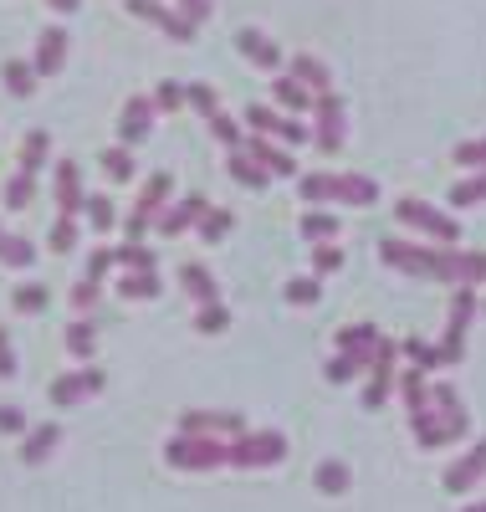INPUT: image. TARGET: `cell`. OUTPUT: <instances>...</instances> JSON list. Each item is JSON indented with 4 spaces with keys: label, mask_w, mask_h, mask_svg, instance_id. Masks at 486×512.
<instances>
[{
    "label": "cell",
    "mask_w": 486,
    "mask_h": 512,
    "mask_svg": "<svg viewBox=\"0 0 486 512\" xmlns=\"http://www.w3.org/2000/svg\"><path fill=\"white\" fill-rule=\"evenodd\" d=\"M379 256H384V267L405 272V277H430V282H451V287L461 282V251L456 246H415L400 236H384Z\"/></svg>",
    "instance_id": "6da1fadb"
},
{
    "label": "cell",
    "mask_w": 486,
    "mask_h": 512,
    "mask_svg": "<svg viewBox=\"0 0 486 512\" xmlns=\"http://www.w3.org/2000/svg\"><path fill=\"white\" fill-rule=\"evenodd\" d=\"M164 461L174 466V472H215V466H226L231 461V441H220V436H174L164 446Z\"/></svg>",
    "instance_id": "7a4b0ae2"
},
{
    "label": "cell",
    "mask_w": 486,
    "mask_h": 512,
    "mask_svg": "<svg viewBox=\"0 0 486 512\" xmlns=\"http://www.w3.org/2000/svg\"><path fill=\"white\" fill-rule=\"evenodd\" d=\"M481 313V297H476V287L471 282H456V292H451V313H446V333H440V364H461L466 359V328H471V318Z\"/></svg>",
    "instance_id": "3957f363"
},
{
    "label": "cell",
    "mask_w": 486,
    "mask_h": 512,
    "mask_svg": "<svg viewBox=\"0 0 486 512\" xmlns=\"http://www.w3.org/2000/svg\"><path fill=\"white\" fill-rule=\"evenodd\" d=\"M287 456V436L282 431H241L231 441V461L226 466H241V472H261V466H277Z\"/></svg>",
    "instance_id": "277c9868"
},
{
    "label": "cell",
    "mask_w": 486,
    "mask_h": 512,
    "mask_svg": "<svg viewBox=\"0 0 486 512\" xmlns=\"http://www.w3.org/2000/svg\"><path fill=\"white\" fill-rule=\"evenodd\" d=\"M394 221H405L410 231H420V236H430V241H440V246H456L461 241V221H451L446 210H435V205H425V200H400L394 205Z\"/></svg>",
    "instance_id": "5b68a950"
},
{
    "label": "cell",
    "mask_w": 486,
    "mask_h": 512,
    "mask_svg": "<svg viewBox=\"0 0 486 512\" xmlns=\"http://www.w3.org/2000/svg\"><path fill=\"white\" fill-rule=\"evenodd\" d=\"M251 134H267V139H277V144H287V149H297V144H307L313 134L297 123V113H277V108H267V103H246V118H241Z\"/></svg>",
    "instance_id": "8992f818"
},
{
    "label": "cell",
    "mask_w": 486,
    "mask_h": 512,
    "mask_svg": "<svg viewBox=\"0 0 486 512\" xmlns=\"http://www.w3.org/2000/svg\"><path fill=\"white\" fill-rule=\"evenodd\" d=\"M103 369H93V364H82V369H72V374H57L52 379V405H62V410H72V405H82V400H93V395H103Z\"/></svg>",
    "instance_id": "52a82bcc"
},
{
    "label": "cell",
    "mask_w": 486,
    "mask_h": 512,
    "mask_svg": "<svg viewBox=\"0 0 486 512\" xmlns=\"http://www.w3.org/2000/svg\"><path fill=\"white\" fill-rule=\"evenodd\" d=\"M394 359H400V344H389V338H379V349H374V359H369V384H364V410H379L384 400H389V390H394Z\"/></svg>",
    "instance_id": "ba28073f"
},
{
    "label": "cell",
    "mask_w": 486,
    "mask_h": 512,
    "mask_svg": "<svg viewBox=\"0 0 486 512\" xmlns=\"http://www.w3.org/2000/svg\"><path fill=\"white\" fill-rule=\"evenodd\" d=\"M313 113H318V123H313V144H318L323 154H338V149H343V134H348V128H343V98L328 88V93L313 98Z\"/></svg>",
    "instance_id": "9c48e42d"
},
{
    "label": "cell",
    "mask_w": 486,
    "mask_h": 512,
    "mask_svg": "<svg viewBox=\"0 0 486 512\" xmlns=\"http://www.w3.org/2000/svg\"><path fill=\"white\" fill-rule=\"evenodd\" d=\"M180 431L185 436H226V441H236L246 431V415H236V410H185Z\"/></svg>",
    "instance_id": "30bf717a"
},
{
    "label": "cell",
    "mask_w": 486,
    "mask_h": 512,
    "mask_svg": "<svg viewBox=\"0 0 486 512\" xmlns=\"http://www.w3.org/2000/svg\"><path fill=\"white\" fill-rule=\"evenodd\" d=\"M236 52H241L256 72H272V77H277L282 62H287V57L277 52V41H272L267 31H256V26H241V31H236Z\"/></svg>",
    "instance_id": "8fae6325"
},
{
    "label": "cell",
    "mask_w": 486,
    "mask_h": 512,
    "mask_svg": "<svg viewBox=\"0 0 486 512\" xmlns=\"http://www.w3.org/2000/svg\"><path fill=\"white\" fill-rule=\"evenodd\" d=\"M246 154L267 169L272 180H297V154L287 149V144H277V139H267V134H256V139H246Z\"/></svg>",
    "instance_id": "7c38bea8"
},
{
    "label": "cell",
    "mask_w": 486,
    "mask_h": 512,
    "mask_svg": "<svg viewBox=\"0 0 486 512\" xmlns=\"http://www.w3.org/2000/svg\"><path fill=\"white\" fill-rule=\"evenodd\" d=\"M200 216H205V195H185V200H174V205L159 210L154 231H159V236H185V231H195Z\"/></svg>",
    "instance_id": "4fadbf2b"
},
{
    "label": "cell",
    "mask_w": 486,
    "mask_h": 512,
    "mask_svg": "<svg viewBox=\"0 0 486 512\" xmlns=\"http://www.w3.org/2000/svg\"><path fill=\"white\" fill-rule=\"evenodd\" d=\"M149 128H154V98H128L123 113H118V139L134 149L149 139Z\"/></svg>",
    "instance_id": "5bb4252c"
},
{
    "label": "cell",
    "mask_w": 486,
    "mask_h": 512,
    "mask_svg": "<svg viewBox=\"0 0 486 512\" xmlns=\"http://www.w3.org/2000/svg\"><path fill=\"white\" fill-rule=\"evenodd\" d=\"M31 67H36V77H57V72L67 67V31H62V26H47V31L36 36Z\"/></svg>",
    "instance_id": "9a60e30c"
},
{
    "label": "cell",
    "mask_w": 486,
    "mask_h": 512,
    "mask_svg": "<svg viewBox=\"0 0 486 512\" xmlns=\"http://www.w3.org/2000/svg\"><path fill=\"white\" fill-rule=\"evenodd\" d=\"M481 477H486V441H476L456 466H446V477H440V482H446V492H456V497H461V492H471Z\"/></svg>",
    "instance_id": "2e32d148"
},
{
    "label": "cell",
    "mask_w": 486,
    "mask_h": 512,
    "mask_svg": "<svg viewBox=\"0 0 486 512\" xmlns=\"http://www.w3.org/2000/svg\"><path fill=\"white\" fill-rule=\"evenodd\" d=\"M338 354H348L353 364H364L369 369V359H374V349H379V328L374 323H348V328H338Z\"/></svg>",
    "instance_id": "e0dca14e"
},
{
    "label": "cell",
    "mask_w": 486,
    "mask_h": 512,
    "mask_svg": "<svg viewBox=\"0 0 486 512\" xmlns=\"http://www.w3.org/2000/svg\"><path fill=\"white\" fill-rule=\"evenodd\" d=\"M82 200H87V190H82V164H77V159H62V164H57V210H62V216H77Z\"/></svg>",
    "instance_id": "ac0fdd59"
},
{
    "label": "cell",
    "mask_w": 486,
    "mask_h": 512,
    "mask_svg": "<svg viewBox=\"0 0 486 512\" xmlns=\"http://www.w3.org/2000/svg\"><path fill=\"white\" fill-rule=\"evenodd\" d=\"M287 72L302 82L307 93H328V88H333L328 62H323V57H313V52H297V57H287Z\"/></svg>",
    "instance_id": "d6986e66"
},
{
    "label": "cell",
    "mask_w": 486,
    "mask_h": 512,
    "mask_svg": "<svg viewBox=\"0 0 486 512\" xmlns=\"http://www.w3.org/2000/svg\"><path fill=\"white\" fill-rule=\"evenodd\" d=\"M57 441H62V425H31V431H26V441H21V461L26 466H41V461H47L52 451H57Z\"/></svg>",
    "instance_id": "ffe728a7"
},
{
    "label": "cell",
    "mask_w": 486,
    "mask_h": 512,
    "mask_svg": "<svg viewBox=\"0 0 486 512\" xmlns=\"http://www.w3.org/2000/svg\"><path fill=\"white\" fill-rule=\"evenodd\" d=\"M0 82H6V93H11V98H21V103H26V98H36V82H41V77H36V67H31V62L6 57V62H0Z\"/></svg>",
    "instance_id": "44dd1931"
},
{
    "label": "cell",
    "mask_w": 486,
    "mask_h": 512,
    "mask_svg": "<svg viewBox=\"0 0 486 512\" xmlns=\"http://www.w3.org/2000/svg\"><path fill=\"white\" fill-rule=\"evenodd\" d=\"M180 287L195 297V303H220V282L210 277L205 262H185V267H180Z\"/></svg>",
    "instance_id": "7402d4cb"
},
{
    "label": "cell",
    "mask_w": 486,
    "mask_h": 512,
    "mask_svg": "<svg viewBox=\"0 0 486 512\" xmlns=\"http://www.w3.org/2000/svg\"><path fill=\"white\" fill-rule=\"evenodd\" d=\"M272 98L282 103V113H307L318 93H307V88H302V82H297L292 72H277V77H272Z\"/></svg>",
    "instance_id": "603a6c76"
},
{
    "label": "cell",
    "mask_w": 486,
    "mask_h": 512,
    "mask_svg": "<svg viewBox=\"0 0 486 512\" xmlns=\"http://www.w3.org/2000/svg\"><path fill=\"white\" fill-rule=\"evenodd\" d=\"M410 431H415V441H420L425 451L451 446V431H446V420L435 415V405H430V410H420V415H410Z\"/></svg>",
    "instance_id": "cb8c5ba5"
},
{
    "label": "cell",
    "mask_w": 486,
    "mask_h": 512,
    "mask_svg": "<svg viewBox=\"0 0 486 512\" xmlns=\"http://www.w3.org/2000/svg\"><path fill=\"white\" fill-rule=\"evenodd\" d=\"M226 169H231V180H236V185H246V190H267V185H272V175H267V169H261L251 154H246V144H241V149H231Z\"/></svg>",
    "instance_id": "d4e9b609"
},
{
    "label": "cell",
    "mask_w": 486,
    "mask_h": 512,
    "mask_svg": "<svg viewBox=\"0 0 486 512\" xmlns=\"http://www.w3.org/2000/svg\"><path fill=\"white\" fill-rule=\"evenodd\" d=\"M169 195H174V175H164V169H159V175H149V180H144V190H139V205H134V210L154 221L159 210L169 205Z\"/></svg>",
    "instance_id": "484cf974"
},
{
    "label": "cell",
    "mask_w": 486,
    "mask_h": 512,
    "mask_svg": "<svg viewBox=\"0 0 486 512\" xmlns=\"http://www.w3.org/2000/svg\"><path fill=\"white\" fill-rule=\"evenodd\" d=\"M394 390L405 395V410H410V415L430 410V379H425V369H415V364H410L400 379H394Z\"/></svg>",
    "instance_id": "4316f807"
},
{
    "label": "cell",
    "mask_w": 486,
    "mask_h": 512,
    "mask_svg": "<svg viewBox=\"0 0 486 512\" xmlns=\"http://www.w3.org/2000/svg\"><path fill=\"white\" fill-rule=\"evenodd\" d=\"M333 200H343V205H374L379 200V185L369 175H338L333 180Z\"/></svg>",
    "instance_id": "83f0119b"
},
{
    "label": "cell",
    "mask_w": 486,
    "mask_h": 512,
    "mask_svg": "<svg viewBox=\"0 0 486 512\" xmlns=\"http://www.w3.org/2000/svg\"><path fill=\"white\" fill-rule=\"evenodd\" d=\"M159 272H123L118 277V297L123 303H149V297H159Z\"/></svg>",
    "instance_id": "f1b7e54d"
},
{
    "label": "cell",
    "mask_w": 486,
    "mask_h": 512,
    "mask_svg": "<svg viewBox=\"0 0 486 512\" xmlns=\"http://www.w3.org/2000/svg\"><path fill=\"white\" fill-rule=\"evenodd\" d=\"M154 262H159V256H154L144 241H123V246H113V267H118V272H154Z\"/></svg>",
    "instance_id": "f546056e"
},
{
    "label": "cell",
    "mask_w": 486,
    "mask_h": 512,
    "mask_svg": "<svg viewBox=\"0 0 486 512\" xmlns=\"http://www.w3.org/2000/svg\"><path fill=\"white\" fill-rule=\"evenodd\" d=\"M98 169H103L108 180H118V185H128V180L139 175V169H134V154H128V144H113V149H103V154H98Z\"/></svg>",
    "instance_id": "4dcf8cb0"
},
{
    "label": "cell",
    "mask_w": 486,
    "mask_h": 512,
    "mask_svg": "<svg viewBox=\"0 0 486 512\" xmlns=\"http://www.w3.org/2000/svg\"><path fill=\"white\" fill-rule=\"evenodd\" d=\"M231 226H236V216H231V210H220V205H205V216L195 221V231H200V241H205V246L226 241V236H231Z\"/></svg>",
    "instance_id": "1f68e13d"
},
{
    "label": "cell",
    "mask_w": 486,
    "mask_h": 512,
    "mask_svg": "<svg viewBox=\"0 0 486 512\" xmlns=\"http://www.w3.org/2000/svg\"><path fill=\"white\" fill-rule=\"evenodd\" d=\"M313 487L318 492H328V497H343L348 487H353V472L343 461H318V472H313Z\"/></svg>",
    "instance_id": "d6a6232c"
},
{
    "label": "cell",
    "mask_w": 486,
    "mask_h": 512,
    "mask_svg": "<svg viewBox=\"0 0 486 512\" xmlns=\"http://www.w3.org/2000/svg\"><path fill=\"white\" fill-rule=\"evenodd\" d=\"M62 344H67V354H72V359H93L98 333H93V323H87V318H72V323H67V333H62Z\"/></svg>",
    "instance_id": "836d02e7"
},
{
    "label": "cell",
    "mask_w": 486,
    "mask_h": 512,
    "mask_svg": "<svg viewBox=\"0 0 486 512\" xmlns=\"http://www.w3.org/2000/svg\"><path fill=\"white\" fill-rule=\"evenodd\" d=\"M31 262H36V241L31 236H16V231L0 236V267H31Z\"/></svg>",
    "instance_id": "e575fe53"
},
{
    "label": "cell",
    "mask_w": 486,
    "mask_h": 512,
    "mask_svg": "<svg viewBox=\"0 0 486 512\" xmlns=\"http://www.w3.org/2000/svg\"><path fill=\"white\" fill-rule=\"evenodd\" d=\"M47 154H52V134H47V128H31V134L21 139V169L36 175V169L47 164Z\"/></svg>",
    "instance_id": "d590c367"
},
{
    "label": "cell",
    "mask_w": 486,
    "mask_h": 512,
    "mask_svg": "<svg viewBox=\"0 0 486 512\" xmlns=\"http://www.w3.org/2000/svg\"><path fill=\"white\" fill-rule=\"evenodd\" d=\"M0 200H6V210H26L36 200V175H26V169H16V175L0 185Z\"/></svg>",
    "instance_id": "8d00e7d4"
},
{
    "label": "cell",
    "mask_w": 486,
    "mask_h": 512,
    "mask_svg": "<svg viewBox=\"0 0 486 512\" xmlns=\"http://www.w3.org/2000/svg\"><path fill=\"white\" fill-rule=\"evenodd\" d=\"M11 303H16V313H47L52 308V292H47V282H21L16 292H11Z\"/></svg>",
    "instance_id": "74e56055"
},
{
    "label": "cell",
    "mask_w": 486,
    "mask_h": 512,
    "mask_svg": "<svg viewBox=\"0 0 486 512\" xmlns=\"http://www.w3.org/2000/svg\"><path fill=\"white\" fill-rule=\"evenodd\" d=\"M154 26H159V31H164L169 41H180V47H190V41H195V31H200V26H195V21H190L185 11H164V6H159Z\"/></svg>",
    "instance_id": "f35d334b"
},
{
    "label": "cell",
    "mask_w": 486,
    "mask_h": 512,
    "mask_svg": "<svg viewBox=\"0 0 486 512\" xmlns=\"http://www.w3.org/2000/svg\"><path fill=\"white\" fill-rule=\"evenodd\" d=\"M297 231L318 246V241H333V236H338V221L328 216V210H318V205H313V210H307V216L297 221Z\"/></svg>",
    "instance_id": "ab89813d"
},
{
    "label": "cell",
    "mask_w": 486,
    "mask_h": 512,
    "mask_svg": "<svg viewBox=\"0 0 486 512\" xmlns=\"http://www.w3.org/2000/svg\"><path fill=\"white\" fill-rule=\"evenodd\" d=\"M210 123V139H220L226 149H241L246 144V123H236L231 113H215V118H205Z\"/></svg>",
    "instance_id": "60d3db41"
},
{
    "label": "cell",
    "mask_w": 486,
    "mask_h": 512,
    "mask_svg": "<svg viewBox=\"0 0 486 512\" xmlns=\"http://www.w3.org/2000/svg\"><path fill=\"white\" fill-rule=\"evenodd\" d=\"M82 210H87V226H93V231H113L118 226V210H113L108 195H87Z\"/></svg>",
    "instance_id": "b9f144b4"
},
{
    "label": "cell",
    "mask_w": 486,
    "mask_h": 512,
    "mask_svg": "<svg viewBox=\"0 0 486 512\" xmlns=\"http://www.w3.org/2000/svg\"><path fill=\"white\" fill-rule=\"evenodd\" d=\"M231 328V308L226 303H200L195 308V333H226Z\"/></svg>",
    "instance_id": "7bdbcfd3"
},
{
    "label": "cell",
    "mask_w": 486,
    "mask_h": 512,
    "mask_svg": "<svg viewBox=\"0 0 486 512\" xmlns=\"http://www.w3.org/2000/svg\"><path fill=\"white\" fill-rule=\"evenodd\" d=\"M400 354H405L415 369H425V374H430V369H446V364H440V349H435V344H425V338H405Z\"/></svg>",
    "instance_id": "ee69618b"
},
{
    "label": "cell",
    "mask_w": 486,
    "mask_h": 512,
    "mask_svg": "<svg viewBox=\"0 0 486 512\" xmlns=\"http://www.w3.org/2000/svg\"><path fill=\"white\" fill-rule=\"evenodd\" d=\"M318 297H323V277H292L287 282V303L292 308H313Z\"/></svg>",
    "instance_id": "f6af8a7d"
},
{
    "label": "cell",
    "mask_w": 486,
    "mask_h": 512,
    "mask_svg": "<svg viewBox=\"0 0 486 512\" xmlns=\"http://www.w3.org/2000/svg\"><path fill=\"white\" fill-rule=\"evenodd\" d=\"M333 180L338 175H328V169H323V175H297V190H302L307 205H323V200H333Z\"/></svg>",
    "instance_id": "bcb514c9"
},
{
    "label": "cell",
    "mask_w": 486,
    "mask_h": 512,
    "mask_svg": "<svg viewBox=\"0 0 486 512\" xmlns=\"http://www.w3.org/2000/svg\"><path fill=\"white\" fill-rule=\"evenodd\" d=\"M486 200V169H476L471 180H461V185H451V205L456 210H466V205H481Z\"/></svg>",
    "instance_id": "7dc6e473"
},
{
    "label": "cell",
    "mask_w": 486,
    "mask_h": 512,
    "mask_svg": "<svg viewBox=\"0 0 486 512\" xmlns=\"http://www.w3.org/2000/svg\"><path fill=\"white\" fill-rule=\"evenodd\" d=\"M185 103H190L200 118H215V113H220V93L210 88V82H190V88H185Z\"/></svg>",
    "instance_id": "c3c4849f"
},
{
    "label": "cell",
    "mask_w": 486,
    "mask_h": 512,
    "mask_svg": "<svg viewBox=\"0 0 486 512\" xmlns=\"http://www.w3.org/2000/svg\"><path fill=\"white\" fill-rule=\"evenodd\" d=\"M98 292H103V282H87V277H77V282H72V297H67L72 313H77V318H87V313L98 308Z\"/></svg>",
    "instance_id": "681fc988"
},
{
    "label": "cell",
    "mask_w": 486,
    "mask_h": 512,
    "mask_svg": "<svg viewBox=\"0 0 486 512\" xmlns=\"http://www.w3.org/2000/svg\"><path fill=\"white\" fill-rule=\"evenodd\" d=\"M338 267H343V251L333 241H318L313 246V277H333Z\"/></svg>",
    "instance_id": "f907efd6"
},
{
    "label": "cell",
    "mask_w": 486,
    "mask_h": 512,
    "mask_svg": "<svg viewBox=\"0 0 486 512\" xmlns=\"http://www.w3.org/2000/svg\"><path fill=\"white\" fill-rule=\"evenodd\" d=\"M174 108H185V88L164 77L159 88H154V113H174Z\"/></svg>",
    "instance_id": "816d5d0a"
},
{
    "label": "cell",
    "mask_w": 486,
    "mask_h": 512,
    "mask_svg": "<svg viewBox=\"0 0 486 512\" xmlns=\"http://www.w3.org/2000/svg\"><path fill=\"white\" fill-rule=\"evenodd\" d=\"M323 374H328V384H348V379H359V374H364V364H353L348 354H333Z\"/></svg>",
    "instance_id": "f5cc1de1"
},
{
    "label": "cell",
    "mask_w": 486,
    "mask_h": 512,
    "mask_svg": "<svg viewBox=\"0 0 486 512\" xmlns=\"http://www.w3.org/2000/svg\"><path fill=\"white\" fill-rule=\"evenodd\" d=\"M108 272H113V251H108V246L87 251V267H82V277H87V282H103Z\"/></svg>",
    "instance_id": "db71d44e"
},
{
    "label": "cell",
    "mask_w": 486,
    "mask_h": 512,
    "mask_svg": "<svg viewBox=\"0 0 486 512\" xmlns=\"http://www.w3.org/2000/svg\"><path fill=\"white\" fill-rule=\"evenodd\" d=\"M47 246H52V251H62V256H67V251H72V246H77V221H72V216H62V221H57V226H52V236H47Z\"/></svg>",
    "instance_id": "11a10c76"
},
{
    "label": "cell",
    "mask_w": 486,
    "mask_h": 512,
    "mask_svg": "<svg viewBox=\"0 0 486 512\" xmlns=\"http://www.w3.org/2000/svg\"><path fill=\"white\" fill-rule=\"evenodd\" d=\"M456 164H461V169H486V139L456 144Z\"/></svg>",
    "instance_id": "9f6ffc18"
},
{
    "label": "cell",
    "mask_w": 486,
    "mask_h": 512,
    "mask_svg": "<svg viewBox=\"0 0 486 512\" xmlns=\"http://www.w3.org/2000/svg\"><path fill=\"white\" fill-rule=\"evenodd\" d=\"M26 410L21 405H0V436H26Z\"/></svg>",
    "instance_id": "6f0895ef"
},
{
    "label": "cell",
    "mask_w": 486,
    "mask_h": 512,
    "mask_svg": "<svg viewBox=\"0 0 486 512\" xmlns=\"http://www.w3.org/2000/svg\"><path fill=\"white\" fill-rule=\"evenodd\" d=\"M154 231V221L149 216H139V210H128V221H123V241H144Z\"/></svg>",
    "instance_id": "680465c9"
},
{
    "label": "cell",
    "mask_w": 486,
    "mask_h": 512,
    "mask_svg": "<svg viewBox=\"0 0 486 512\" xmlns=\"http://www.w3.org/2000/svg\"><path fill=\"white\" fill-rule=\"evenodd\" d=\"M0 379H16V349H11L6 328H0Z\"/></svg>",
    "instance_id": "91938a15"
},
{
    "label": "cell",
    "mask_w": 486,
    "mask_h": 512,
    "mask_svg": "<svg viewBox=\"0 0 486 512\" xmlns=\"http://www.w3.org/2000/svg\"><path fill=\"white\" fill-rule=\"evenodd\" d=\"M180 11H185L195 26H205V21H210V0H180Z\"/></svg>",
    "instance_id": "94428289"
},
{
    "label": "cell",
    "mask_w": 486,
    "mask_h": 512,
    "mask_svg": "<svg viewBox=\"0 0 486 512\" xmlns=\"http://www.w3.org/2000/svg\"><path fill=\"white\" fill-rule=\"evenodd\" d=\"M159 6H164V0H128V11H134V16H144L149 26H154V16H159Z\"/></svg>",
    "instance_id": "6125c7cd"
},
{
    "label": "cell",
    "mask_w": 486,
    "mask_h": 512,
    "mask_svg": "<svg viewBox=\"0 0 486 512\" xmlns=\"http://www.w3.org/2000/svg\"><path fill=\"white\" fill-rule=\"evenodd\" d=\"M47 6H52L57 16H72V11H82V0H47Z\"/></svg>",
    "instance_id": "be15d7a7"
},
{
    "label": "cell",
    "mask_w": 486,
    "mask_h": 512,
    "mask_svg": "<svg viewBox=\"0 0 486 512\" xmlns=\"http://www.w3.org/2000/svg\"><path fill=\"white\" fill-rule=\"evenodd\" d=\"M461 512H486V502H471V507H461Z\"/></svg>",
    "instance_id": "e7e4bbea"
},
{
    "label": "cell",
    "mask_w": 486,
    "mask_h": 512,
    "mask_svg": "<svg viewBox=\"0 0 486 512\" xmlns=\"http://www.w3.org/2000/svg\"><path fill=\"white\" fill-rule=\"evenodd\" d=\"M0 236H6V231H0Z\"/></svg>",
    "instance_id": "03108f58"
},
{
    "label": "cell",
    "mask_w": 486,
    "mask_h": 512,
    "mask_svg": "<svg viewBox=\"0 0 486 512\" xmlns=\"http://www.w3.org/2000/svg\"><path fill=\"white\" fill-rule=\"evenodd\" d=\"M481 308H486V303H481Z\"/></svg>",
    "instance_id": "003e7915"
}]
</instances>
